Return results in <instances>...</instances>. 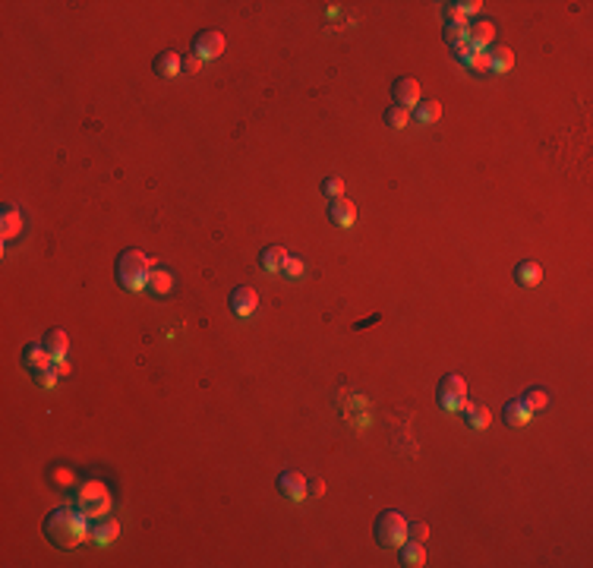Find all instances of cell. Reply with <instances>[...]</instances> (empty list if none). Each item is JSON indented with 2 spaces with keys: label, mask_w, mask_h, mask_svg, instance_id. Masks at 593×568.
Segmentation results:
<instances>
[{
  "label": "cell",
  "mask_w": 593,
  "mask_h": 568,
  "mask_svg": "<svg viewBox=\"0 0 593 568\" xmlns=\"http://www.w3.org/2000/svg\"><path fill=\"white\" fill-rule=\"evenodd\" d=\"M89 521L92 518L82 512L79 505H76V508H70V505L54 508V512L44 518V537H48V540L54 543L57 549H73V546H79V543L92 534Z\"/></svg>",
  "instance_id": "obj_1"
},
{
  "label": "cell",
  "mask_w": 593,
  "mask_h": 568,
  "mask_svg": "<svg viewBox=\"0 0 593 568\" xmlns=\"http://www.w3.org/2000/svg\"><path fill=\"white\" fill-rule=\"evenodd\" d=\"M155 268L152 256H145L143 250H123L114 262V272H117V281H120L123 288L130 291H143L145 281H149V272Z\"/></svg>",
  "instance_id": "obj_2"
},
{
  "label": "cell",
  "mask_w": 593,
  "mask_h": 568,
  "mask_svg": "<svg viewBox=\"0 0 593 568\" xmlns=\"http://www.w3.org/2000/svg\"><path fill=\"white\" fill-rule=\"evenodd\" d=\"M76 505L89 514L92 521H104L111 514V493H108V486L98 483V480L82 483L79 486V496H76Z\"/></svg>",
  "instance_id": "obj_3"
},
{
  "label": "cell",
  "mask_w": 593,
  "mask_h": 568,
  "mask_svg": "<svg viewBox=\"0 0 593 568\" xmlns=\"http://www.w3.org/2000/svg\"><path fill=\"white\" fill-rule=\"evenodd\" d=\"M407 527H410L407 518L401 512H395V508H389L375 521V540L382 543L385 549H398L407 543Z\"/></svg>",
  "instance_id": "obj_4"
},
{
  "label": "cell",
  "mask_w": 593,
  "mask_h": 568,
  "mask_svg": "<svg viewBox=\"0 0 593 568\" xmlns=\"http://www.w3.org/2000/svg\"><path fill=\"white\" fill-rule=\"evenodd\" d=\"M436 401H439V407H442V411H448V414L464 411V404H467V382H464L457 373L445 376L442 382H439Z\"/></svg>",
  "instance_id": "obj_5"
},
{
  "label": "cell",
  "mask_w": 593,
  "mask_h": 568,
  "mask_svg": "<svg viewBox=\"0 0 593 568\" xmlns=\"http://www.w3.org/2000/svg\"><path fill=\"white\" fill-rule=\"evenodd\" d=\"M227 48L225 35L218 32V29H202V32L193 38V54L202 57V60H215V57H221Z\"/></svg>",
  "instance_id": "obj_6"
},
{
  "label": "cell",
  "mask_w": 593,
  "mask_h": 568,
  "mask_svg": "<svg viewBox=\"0 0 593 568\" xmlns=\"http://www.w3.org/2000/svg\"><path fill=\"white\" fill-rule=\"evenodd\" d=\"M278 489H281V496H284V499L303 502V499H307V493H309V483H307V477H303L297 467H287V471L278 477Z\"/></svg>",
  "instance_id": "obj_7"
},
{
  "label": "cell",
  "mask_w": 593,
  "mask_h": 568,
  "mask_svg": "<svg viewBox=\"0 0 593 568\" xmlns=\"http://www.w3.org/2000/svg\"><path fill=\"white\" fill-rule=\"evenodd\" d=\"M391 98H395L398 108H416L420 104V83L416 79H410V76H401V79H395L391 83Z\"/></svg>",
  "instance_id": "obj_8"
},
{
  "label": "cell",
  "mask_w": 593,
  "mask_h": 568,
  "mask_svg": "<svg viewBox=\"0 0 593 568\" xmlns=\"http://www.w3.org/2000/svg\"><path fill=\"white\" fill-rule=\"evenodd\" d=\"M328 218H332L338 227H350L357 221V206L348 196H338V199L328 202Z\"/></svg>",
  "instance_id": "obj_9"
},
{
  "label": "cell",
  "mask_w": 593,
  "mask_h": 568,
  "mask_svg": "<svg viewBox=\"0 0 593 568\" xmlns=\"http://www.w3.org/2000/svg\"><path fill=\"white\" fill-rule=\"evenodd\" d=\"M174 284H177V278H174V272H168V268L155 266L149 272V281H145V291L155 297H168L174 291Z\"/></svg>",
  "instance_id": "obj_10"
},
{
  "label": "cell",
  "mask_w": 593,
  "mask_h": 568,
  "mask_svg": "<svg viewBox=\"0 0 593 568\" xmlns=\"http://www.w3.org/2000/svg\"><path fill=\"white\" fill-rule=\"evenodd\" d=\"M530 417H533V411L527 407L524 398H512V401L505 404V411H502V420L512 426V430H521V426H527V423H530Z\"/></svg>",
  "instance_id": "obj_11"
},
{
  "label": "cell",
  "mask_w": 593,
  "mask_h": 568,
  "mask_svg": "<svg viewBox=\"0 0 593 568\" xmlns=\"http://www.w3.org/2000/svg\"><path fill=\"white\" fill-rule=\"evenodd\" d=\"M467 42H471L473 51H486L492 42H496V26H492L489 19H480L471 26V32H467Z\"/></svg>",
  "instance_id": "obj_12"
},
{
  "label": "cell",
  "mask_w": 593,
  "mask_h": 568,
  "mask_svg": "<svg viewBox=\"0 0 593 568\" xmlns=\"http://www.w3.org/2000/svg\"><path fill=\"white\" fill-rule=\"evenodd\" d=\"M22 227H26V218H22L19 209H16V206H3V212H0V234H3V240L19 237Z\"/></svg>",
  "instance_id": "obj_13"
},
{
  "label": "cell",
  "mask_w": 593,
  "mask_h": 568,
  "mask_svg": "<svg viewBox=\"0 0 593 568\" xmlns=\"http://www.w3.org/2000/svg\"><path fill=\"white\" fill-rule=\"evenodd\" d=\"M22 363H26L32 373H38V370H51L54 357L48 354L44 344H26V350H22Z\"/></svg>",
  "instance_id": "obj_14"
},
{
  "label": "cell",
  "mask_w": 593,
  "mask_h": 568,
  "mask_svg": "<svg viewBox=\"0 0 593 568\" xmlns=\"http://www.w3.org/2000/svg\"><path fill=\"white\" fill-rule=\"evenodd\" d=\"M256 307H259V294H256L252 288H246V284L231 294V309L237 316H252L256 313Z\"/></svg>",
  "instance_id": "obj_15"
},
{
  "label": "cell",
  "mask_w": 593,
  "mask_h": 568,
  "mask_svg": "<svg viewBox=\"0 0 593 568\" xmlns=\"http://www.w3.org/2000/svg\"><path fill=\"white\" fill-rule=\"evenodd\" d=\"M44 348H48V354L54 357V363H63V357L70 354V338L63 329H51L48 335H44Z\"/></svg>",
  "instance_id": "obj_16"
},
{
  "label": "cell",
  "mask_w": 593,
  "mask_h": 568,
  "mask_svg": "<svg viewBox=\"0 0 593 568\" xmlns=\"http://www.w3.org/2000/svg\"><path fill=\"white\" fill-rule=\"evenodd\" d=\"M180 70H184V57L174 54V51H164V54L155 57V73L161 76V79H174Z\"/></svg>",
  "instance_id": "obj_17"
},
{
  "label": "cell",
  "mask_w": 593,
  "mask_h": 568,
  "mask_svg": "<svg viewBox=\"0 0 593 568\" xmlns=\"http://www.w3.org/2000/svg\"><path fill=\"white\" fill-rule=\"evenodd\" d=\"M514 281H518L521 288H537L539 281H543V266L539 262H521L514 268Z\"/></svg>",
  "instance_id": "obj_18"
},
{
  "label": "cell",
  "mask_w": 593,
  "mask_h": 568,
  "mask_svg": "<svg viewBox=\"0 0 593 568\" xmlns=\"http://www.w3.org/2000/svg\"><path fill=\"white\" fill-rule=\"evenodd\" d=\"M464 417H467V426H471V430H486V426L492 423L489 407H483V404H464Z\"/></svg>",
  "instance_id": "obj_19"
},
{
  "label": "cell",
  "mask_w": 593,
  "mask_h": 568,
  "mask_svg": "<svg viewBox=\"0 0 593 568\" xmlns=\"http://www.w3.org/2000/svg\"><path fill=\"white\" fill-rule=\"evenodd\" d=\"M284 259H287V250L278 247V243H272V247H266V250L259 253V266L266 268V272H281Z\"/></svg>",
  "instance_id": "obj_20"
},
{
  "label": "cell",
  "mask_w": 593,
  "mask_h": 568,
  "mask_svg": "<svg viewBox=\"0 0 593 568\" xmlns=\"http://www.w3.org/2000/svg\"><path fill=\"white\" fill-rule=\"evenodd\" d=\"M514 67V54L512 48H505V44H498V48L489 51V70L492 73H508V70Z\"/></svg>",
  "instance_id": "obj_21"
},
{
  "label": "cell",
  "mask_w": 593,
  "mask_h": 568,
  "mask_svg": "<svg viewBox=\"0 0 593 568\" xmlns=\"http://www.w3.org/2000/svg\"><path fill=\"white\" fill-rule=\"evenodd\" d=\"M117 534H120V524H117L114 518H104L101 524H95V527H92V540H95L98 546H108V543L114 540Z\"/></svg>",
  "instance_id": "obj_22"
},
{
  "label": "cell",
  "mask_w": 593,
  "mask_h": 568,
  "mask_svg": "<svg viewBox=\"0 0 593 568\" xmlns=\"http://www.w3.org/2000/svg\"><path fill=\"white\" fill-rule=\"evenodd\" d=\"M404 565H410V568H416V565H426V549H423V543H416V540H410V543H404Z\"/></svg>",
  "instance_id": "obj_23"
},
{
  "label": "cell",
  "mask_w": 593,
  "mask_h": 568,
  "mask_svg": "<svg viewBox=\"0 0 593 568\" xmlns=\"http://www.w3.org/2000/svg\"><path fill=\"white\" fill-rule=\"evenodd\" d=\"M414 117L420 120V124H436L439 117H442V104L439 102H423V104H416Z\"/></svg>",
  "instance_id": "obj_24"
},
{
  "label": "cell",
  "mask_w": 593,
  "mask_h": 568,
  "mask_svg": "<svg viewBox=\"0 0 593 568\" xmlns=\"http://www.w3.org/2000/svg\"><path fill=\"white\" fill-rule=\"evenodd\" d=\"M461 63L464 67H471L473 73H489V51H471Z\"/></svg>",
  "instance_id": "obj_25"
},
{
  "label": "cell",
  "mask_w": 593,
  "mask_h": 568,
  "mask_svg": "<svg viewBox=\"0 0 593 568\" xmlns=\"http://www.w3.org/2000/svg\"><path fill=\"white\" fill-rule=\"evenodd\" d=\"M407 120H410V111L407 108H389L385 111V124L391 127V130H404V127H407Z\"/></svg>",
  "instance_id": "obj_26"
},
{
  "label": "cell",
  "mask_w": 593,
  "mask_h": 568,
  "mask_svg": "<svg viewBox=\"0 0 593 568\" xmlns=\"http://www.w3.org/2000/svg\"><path fill=\"white\" fill-rule=\"evenodd\" d=\"M524 401H527V407H530L533 414H537V411H546V407H549V395H546L543 389H530V391H524Z\"/></svg>",
  "instance_id": "obj_27"
},
{
  "label": "cell",
  "mask_w": 593,
  "mask_h": 568,
  "mask_svg": "<svg viewBox=\"0 0 593 568\" xmlns=\"http://www.w3.org/2000/svg\"><path fill=\"white\" fill-rule=\"evenodd\" d=\"M467 32H471V22H464V26H445V42L455 48V44H461V42H467Z\"/></svg>",
  "instance_id": "obj_28"
},
{
  "label": "cell",
  "mask_w": 593,
  "mask_h": 568,
  "mask_svg": "<svg viewBox=\"0 0 593 568\" xmlns=\"http://www.w3.org/2000/svg\"><path fill=\"white\" fill-rule=\"evenodd\" d=\"M322 193H325V196H332V199L344 196V180L341 177H325V180H322Z\"/></svg>",
  "instance_id": "obj_29"
},
{
  "label": "cell",
  "mask_w": 593,
  "mask_h": 568,
  "mask_svg": "<svg viewBox=\"0 0 593 568\" xmlns=\"http://www.w3.org/2000/svg\"><path fill=\"white\" fill-rule=\"evenodd\" d=\"M281 272H284L287 278H300V275H303V259H297V256H287L284 266H281Z\"/></svg>",
  "instance_id": "obj_30"
},
{
  "label": "cell",
  "mask_w": 593,
  "mask_h": 568,
  "mask_svg": "<svg viewBox=\"0 0 593 568\" xmlns=\"http://www.w3.org/2000/svg\"><path fill=\"white\" fill-rule=\"evenodd\" d=\"M426 537H430V527L423 524V521H420V524H410V527H407V540L426 543Z\"/></svg>",
  "instance_id": "obj_31"
},
{
  "label": "cell",
  "mask_w": 593,
  "mask_h": 568,
  "mask_svg": "<svg viewBox=\"0 0 593 568\" xmlns=\"http://www.w3.org/2000/svg\"><path fill=\"white\" fill-rule=\"evenodd\" d=\"M54 379H57V370H38L35 373V382H38L41 389H54Z\"/></svg>",
  "instance_id": "obj_32"
},
{
  "label": "cell",
  "mask_w": 593,
  "mask_h": 568,
  "mask_svg": "<svg viewBox=\"0 0 593 568\" xmlns=\"http://www.w3.org/2000/svg\"><path fill=\"white\" fill-rule=\"evenodd\" d=\"M451 7H455L461 16H473V13H480L483 3H480V0H464V3H451Z\"/></svg>",
  "instance_id": "obj_33"
},
{
  "label": "cell",
  "mask_w": 593,
  "mask_h": 568,
  "mask_svg": "<svg viewBox=\"0 0 593 568\" xmlns=\"http://www.w3.org/2000/svg\"><path fill=\"white\" fill-rule=\"evenodd\" d=\"M184 70H186V73H199V70H202V57L193 54L190 60H184Z\"/></svg>",
  "instance_id": "obj_34"
},
{
  "label": "cell",
  "mask_w": 593,
  "mask_h": 568,
  "mask_svg": "<svg viewBox=\"0 0 593 568\" xmlns=\"http://www.w3.org/2000/svg\"><path fill=\"white\" fill-rule=\"evenodd\" d=\"M54 480H60V483H73V471H60V467H57Z\"/></svg>",
  "instance_id": "obj_35"
},
{
  "label": "cell",
  "mask_w": 593,
  "mask_h": 568,
  "mask_svg": "<svg viewBox=\"0 0 593 568\" xmlns=\"http://www.w3.org/2000/svg\"><path fill=\"white\" fill-rule=\"evenodd\" d=\"M309 493H313V496H322V493H325V483H322V480H316V483H309Z\"/></svg>",
  "instance_id": "obj_36"
},
{
  "label": "cell",
  "mask_w": 593,
  "mask_h": 568,
  "mask_svg": "<svg viewBox=\"0 0 593 568\" xmlns=\"http://www.w3.org/2000/svg\"><path fill=\"white\" fill-rule=\"evenodd\" d=\"M70 373V363H57V376H67Z\"/></svg>",
  "instance_id": "obj_37"
}]
</instances>
